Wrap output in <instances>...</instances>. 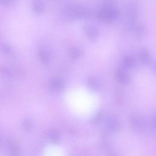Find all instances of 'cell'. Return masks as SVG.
<instances>
[{
	"label": "cell",
	"instance_id": "obj_4",
	"mask_svg": "<svg viewBox=\"0 0 156 156\" xmlns=\"http://www.w3.org/2000/svg\"><path fill=\"white\" fill-rule=\"evenodd\" d=\"M38 55L41 62L45 65H49L52 60V55L49 50L44 47L39 49Z\"/></svg>",
	"mask_w": 156,
	"mask_h": 156
},
{
	"label": "cell",
	"instance_id": "obj_15",
	"mask_svg": "<svg viewBox=\"0 0 156 156\" xmlns=\"http://www.w3.org/2000/svg\"><path fill=\"white\" fill-rule=\"evenodd\" d=\"M10 1H15V0H10Z\"/></svg>",
	"mask_w": 156,
	"mask_h": 156
},
{
	"label": "cell",
	"instance_id": "obj_2",
	"mask_svg": "<svg viewBox=\"0 0 156 156\" xmlns=\"http://www.w3.org/2000/svg\"><path fill=\"white\" fill-rule=\"evenodd\" d=\"M41 156H68L66 151L56 144H48L43 148Z\"/></svg>",
	"mask_w": 156,
	"mask_h": 156
},
{
	"label": "cell",
	"instance_id": "obj_3",
	"mask_svg": "<svg viewBox=\"0 0 156 156\" xmlns=\"http://www.w3.org/2000/svg\"><path fill=\"white\" fill-rule=\"evenodd\" d=\"M84 31L87 37L91 41L98 40L99 35L98 28L93 24H87L84 26Z\"/></svg>",
	"mask_w": 156,
	"mask_h": 156
},
{
	"label": "cell",
	"instance_id": "obj_9",
	"mask_svg": "<svg viewBox=\"0 0 156 156\" xmlns=\"http://www.w3.org/2000/svg\"><path fill=\"white\" fill-rule=\"evenodd\" d=\"M122 65L127 69H133L136 66V61L132 56L127 55L122 60Z\"/></svg>",
	"mask_w": 156,
	"mask_h": 156
},
{
	"label": "cell",
	"instance_id": "obj_14",
	"mask_svg": "<svg viewBox=\"0 0 156 156\" xmlns=\"http://www.w3.org/2000/svg\"><path fill=\"white\" fill-rule=\"evenodd\" d=\"M0 1L5 5H9L10 2V0H0Z\"/></svg>",
	"mask_w": 156,
	"mask_h": 156
},
{
	"label": "cell",
	"instance_id": "obj_10",
	"mask_svg": "<svg viewBox=\"0 0 156 156\" xmlns=\"http://www.w3.org/2000/svg\"><path fill=\"white\" fill-rule=\"evenodd\" d=\"M73 16L77 18H84L88 15V11L84 7H76L72 11Z\"/></svg>",
	"mask_w": 156,
	"mask_h": 156
},
{
	"label": "cell",
	"instance_id": "obj_11",
	"mask_svg": "<svg viewBox=\"0 0 156 156\" xmlns=\"http://www.w3.org/2000/svg\"><path fill=\"white\" fill-rule=\"evenodd\" d=\"M83 51L80 48L74 47V48H72L70 50L71 57L74 60L79 58L83 55Z\"/></svg>",
	"mask_w": 156,
	"mask_h": 156
},
{
	"label": "cell",
	"instance_id": "obj_12",
	"mask_svg": "<svg viewBox=\"0 0 156 156\" xmlns=\"http://www.w3.org/2000/svg\"><path fill=\"white\" fill-rule=\"evenodd\" d=\"M65 85L64 80L60 77H55L53 79L51 82V87L54 89H62Z\"/></svg>",
	"mask_w": 156,
	"mask_h": 156
},
{
	"label": "cell",
	"instance_id": "obj_5",
	"mask_svg": "<svg viewBox=\"0 0 156 156\" xmlns=\"http://www.w3.org/2000/svg\"><path fill=\"white\" fill-rule=\"evenodd\" d=\"M139 58L141 62L146 66L151 63V57L148 50L145 48L140 49L139 52Z\"/></svg>",
	"mask_w": 156,
	"mask_h": 156
},
{
	"label": "cell",
	"instance_id": "obj_8",
	"mask_svg": "<svg viewBox=\"0 0 156 156\" xmlns=\"http://www.w3.org/2000/svg\"><path fill=\"white\" fill-rule=\"evenodd\" d=\"M88 85L91 91H97L101 86V80L96 77H90L88 80Z\"/></svg>",
	"mask_w": 156,
	"mask_h": 156
},
{
	"label": "cell",
	"instance_id": "obj_1",
	"mask_svg": "<svg viewBox=\"0 0 156 156\" xmlns=\"http://www.w3.org/2000/svg\"><path fill=\"white\" fill-rule=\"evenodd\" d=\"M98 19L102 22L110 23L117 20L120 16L119 10L112 5H108L101 9L98 13Z\"/></svg>",
	"mask_w": 156,
	"mask_h": 156
},
{
	"label": "cell",
	"instance_id": "obj_6",
	"mask_svg": "<svg viewBox=\"0 0 156 156\" xmlns=\"http://www.w3.org/2000/svg\"><path fill=\"white\" fill-rule=\"evenodd\" d=\"M45 9V3L43 0H34L32 4V9L34 13H42Z\"/></svg>",
	"mask_w": 156,
	"mask_h": 156
},
{
	"label": "cell",
	"instance_id": "obj_7",
	"mask_svg": "<svg viewBox=\"0 0 156 156\" xmlns=\"http://www.w3.org/2000/svg\"><path fill=\"white\" fill-rule=\"evenodd\" d=\"M115 76L119 82L122 83H127L130 80L129 74L122 69H117L115 73Z\"/></svg>",
	"mask_w": 156,
	"mask_h": 156
},
{
	"label": "cell",
	"instance_id": "obj_13",
	"mask_svg": "<svg viewBox=\"0 0 156 156\" xmlns=\"http://www.w3.org/2000/svg\"><path fill=\"white\" fill-rule=\"evenodd\" d=\"M134 32L138 37H140V38L143 37L145 35L146 32V28L142 24H138L135 27Z\"/></svg>",
	"mask_w": 156,
	"mask_h": 156
}]
</instances>
